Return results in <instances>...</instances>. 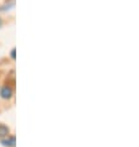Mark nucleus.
Instances as JSON below:
<instances>
[{
  "instance_id": "1",
  "label": "nucleus",
  "mask_w": 139,
  "mask_h": 147,
  "mask_svg": "<svg viewBox=\"0 0 139 147\" xmlns=\"http://www.w3.org/2000/svg\"><path fill=\"white\" fill-rule=\"evenodd\" d=\"M11 95H13V90H11V88L4 87V88L1 89V96L4 98V99H9Z\"/></svg>"
},
{
  "instance_id": "2",
  "label": "nucleus",
  "mask_w": 139,
  "mask_h": 147,
  "mask_svg": "<svg viewBox=\"0 0 139 147\" xmlns=\"http://www.w3.org/2000/svg\"><path fill=\"white\" fill-rule=\"evenodd\" d=\"M7 134H9V129H7V126L0 125V137L7 136Z\"/></svg>"
},
{
  "instance_id": "3",
  "label": "nucleus",
  "mask_w": 139,
  "mask_h": 147,
  "mask_svg": "<svg viewBox=\"0 0 139 147\" xmlns=\"http://www.w3.org/2000/svg\"><path fill=\"white\" fill-rule=\"evenodd\" d=\"M3 144L5 145V146H10V147H13V146L15 145V138H14V137H9V140L3 141Z\"/></svg>"
},
{
  "instance_id": "4",
  "label": "nucleus",
  "mask_w": 139,
  "mask_h": 147,
  "mask_svg": "<svg viewBox=\"0 0 139 147\" xmlns=\"http://www.w3.org/2000/svg\"><path fill=\"white\" fill-rule=\"evenodd\" d=\"M11 57H13V58H15V50H13V52H11Z\"/></svg>"
},
{
  "instance_id": "5",
  "label": "nucleus",
  "mask_w": 139,
  "mask_h": 147,
  "mask_svg": "<svg viewBox=\"0 0 139 147\" xmlns=\"http://www.w3.org/2000/svg\"><path fill=\"white\" fill-rule=\"evenodd\" d=\"M0 25H1V19H0Z\"/></svg>"
}]
</instances>
